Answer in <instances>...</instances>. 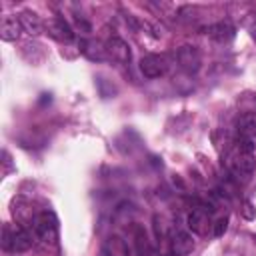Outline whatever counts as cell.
Returning <instances> with one entry per match:
<instances>
[{
	"label": "cell",
	"instance_id": "obj_9",
	"mask_svg": "<svg viewBox=\"0 0 256 256\" xmlns=\"http://www.w3.org/2000/svg\"><path fill=\"white\" fill-rule=\"evenodd\" d=\"M208 226H210V212L206 208H194L190 214H188V228L194 232V234H206L208 232Z\"/></svg>",
	"mask_w": 256,
	"mask_h": 256
},
{
	"label": "cell",
	"instance_id": "obj_19",
	"mask_svg": "<svg viewBox=\"0 0 256 256\" xmlns=\"http://www.w3.org/2000/svg\"><path fill=\"white\" fill-rule=\"evenodd\" d=\"M242 216H244L246 220H252V218L256 216V210L252 208V202H248V200L244 202V208H242Z\"/></svg>",
	"mask_w": 256,
	"mask_h": 256
},
{
	"label": "cell",
	"instance_id": "obj_16",
	"mask_svg": "<svg viewBox=\"0 0 256 256\" xmlns=\"http://www.w3.org/2000/svg\"><path fill=\"white\" fill-rule=\"evenodd\" d=\"M126 254V246L118 236L108 238V242L104 244V256H122Z\"/></svg>",
	"mask_w": 256,
	"mask_h": 256
},
{
	"label": "cell",
	"instance_id": "obj_2",
	"mask_svg": "<svg viewBox=\"0 0 256 256\" xmlns=\"http://www.w3.org/2000/svg\"><path fill=\"white\" fill-rule=\"evenodd\" d=\"M32 232L38 240L46 244H54L58 238V220L52 212H40L32 224Z\"/></svg>",
	"mask_w": 256,
	"mask_h": 256
},
{
	"label": "cell",
	"instance_id": "obj_14",
	"mask_svg": "<svg viewBox=\"0 0 256 256\" xmlns=\"http://www.w3.org/2000/svg\"><path fill=\"white\" fill-rule=\"evenodd\" d=\"M238 136L248 138V140H256V114H244L238 120Z\"/></svg>",
	"mask_w": 256,
	"mask_h": 256
},
{
	"label": "cell",
	"instance_id": "obj_1",
	"mask_svg": "<svg viewBox=\"0 0 256 256\" xmlns=\"http://www.w3.org/2000/svg\"><path fill=\"white\" fill-rule=\"evenodd\" d=\"M228 166L234 174L238 176H250L256 168V158H254V142L248 140V138H242L238 136L230 154H228Z\"/></svg>",
	"mask_w": 256,
	"mask_h": 256
},
{
	"label": "cell",
	"instance_id": "obj_6",
	"mask_svg": "<svg viewBox=\"0 0 256 256\" xmlns=\"http://www.w3.org/2000/svg\"><path fill=\"white\" fill-rule=\"evenodd\" d=\"M34 232L30 228H24V226H14V232H12V242H10V252H26L32 248L34 244Z\"/></svg>",
	"mask_w": 256,
	"mask_h": 256
},
{
	"label": "cell",
	"instance_id": "obj_8",
	"mask_svg": "<svg viewBox=\"0 0 256 256\" xmlns=\"http://www.w3.org/2000/svg\"><path fill=\"white\" fill-rule=\"evenodd\" d=\"M46 32L54 40H58V42H70L74 38V30L70 28V24L64 18H52V20H48Z\"/></svg>",
	"mask_w": 256,
	"mask_h": 256
},
{
	"label": "cell",
	"instance_id": "obj_3",
	"mask_svg": "<svg viewBox=\"0 0 256 256\" xmlns=\"http://www.w3.org/2000/svg\"><path fill=\"white\" fill-rule=\"evenodd\" d=\"M140 70L146 78H158L168 72V58L162 54H146L140 60Z\"/></svg>",
	"mask_w": 256,
	"mask_h": 256
},
{
	"label": "cell",
	"instance_id": "obj_15",
	"mask_svg": "<svg viewBox=\"0 0 256 256\" xmlns=\"http://www.w3.org/2000/svg\"><path fill=\"white\" fill-rule=\"evenodd\" d=\"M82 52L90 58V60H104L106 58V46L98 40H86L82 42Z\"/></svg>",
	"mask_w": 256,
	"mask_h": 256
},
{
	"label": "cell",
	"instance_id": "obj_11",
	"mask_svg": "<svg viewBox=\"0 0 256 256\" xmlns=\"http://www.w3.org/2000/svg\"><path fill=\"white\" fill-rule=\"evenodd\" d=\"M18 18H20V24H22V30H24V32H28L30 36H38V34H42V30H44V22H42V18H40L36 12L22 10Z\"/></svg>",
	"mask_w": 256,
	"mask_h": 256
},
{
	"label": "cell",
	"instance_id": "obj_7",
	"mask_svg": "<svg viewBox=\"0 0 256 256\" xmlns=\"http://www.w3.org/2000/svg\"><path fill=\"white\" fill-rule=\"evenodd\" d=\"M104 46H106V58H110L118 64L130 62V46L122 38H110Z\"/></svg>",
	"mask_w": 256,
	"mask_h": 256
},
{
	"label": "cell",
	"instance_id": "obj_5",
	"mask_svg": "<svg viewBox=\"0 0 256 256\" xmlns=\"http://www.w3.org/2000/svg\"><path fill=\"white\" fill-rule=\"evenodd\" d=\"M12 216H14V220H16L18 226H24V228H30L32 230V224H34V220H36L38 214L34 212V206L28 200L16 198V200H12Z\"/></svg>",
	"mask_w": 256,
	"mask_h": 256
},
{
	"label": "cell",
	"instance_id": "obj_21",
	"mask_svg": "<svg viewBox=\"0 0 256 256\" xmlns=\"http://www.w3.org/2000/svg\"><path fill=\"white\" fill-rule=\"evenodd\" d=\"M254 242H256V234H254Z\"/></svg>",
	"mask_w": 256,
	"mask_h": 256
},
{
	"label": "cell",
	"instance_id": "obj_4",
	"mask_svg": "<svg viewBox=\"0 0 256 256\" xmlns=\"http://www.w3.org/2000/svg\"><path fill=\"white\" fill-rule=\"evenodd\" d=\"M176 58H178V64H180V68L184 72L196 74L200 70V62L202 60H200V52H198L196 46H190V44L180 46L178 52H176Z\"/></svg>",
	"mask_w": 256,
	"mask_h": 256
},
{
	"label": "cell",
	"instance_id": "obj_20",
	"mask_svg": "<svg viewBox=\"0 0 256 256\" xmlns=\"http://www.w3.org/2000/svg\"><path fill=\"white\" fill-rule=\"evenodd\" d=\"M2 164H4L2 174H8V170H12V164H10V156H8V152H6V150L2 152Z\"/></svg>",
	"mask_w": 256,
	"mask_h": 256
},
{
	"label": "cell",
	"instance_id": "obj_22",
	"mask_svg": "<svg viewBox=\"0 0 256 256\" xmlns=\"http://www.w3.org/2000/svg\"><path fill=\"white\" fill-rule=\"evenodd\" d=\"M168 256H174V254H168Z\"/></svg>",
	"mask_w": 256,
	"mask_h": 256
},
{
	"label": "cell",
	"instance_id": "obj_10",
	"mask_svg": "<svg viewBox=\"0 0 256 256\" xmlns=\"http://www.w3.org/2000/svg\"><path fill=\"white\" fill-rule=\"evenodd\" d=\"M170 248H172V254L174 256H186L188 252H192L194 248V240L188 232L184 230H176L170 238Z\"/></svg>",
	"mask_w": 256,
	"mask_h": 256
},
{
	"label": "cell",
	"instance_id": "obj_18",
	"mask_svg": "<svg viewBox=\"0 0 256 256\" xmlns=\"http://www.w3.org/2000/svg\"><path fill=\"white\" fill-rule=\"evenodd\" d=\"M226 228H228V218L224 216V218H220V220L214 224V236H222V234L226 232Z\"/></svg>",
	"mask_w": 256,
	"mask_h": 256
},
{
	"label": "cell",
	"instance_id": "obj_17",
	"mask_svg": "<svg viewBox=\"0 0 256 256\" xmlns=\"http://www.w3.org/2000/svg\"><path fill=\"white\" fill-rule=\"evenodd\" d=\"M12 232H14V228H12L10 224H4V226H2V248H4L6 252H10V242H12Z\"/></svg>",
	"mask_w": 256,
	"mask_h": 256
},
{
	"label": "cell",
	"instance_id": "obj_12",
	"mask_svg": "<svg viewBox=\"0 0 256 256\" xmlns=\"http://www.w3.org/2000/svg\"><path fill=\"white\" fill-rule=\"evenodd\" d=\"M22 32V24L18 16H4L0 24V38L4 42H14Z\"/></svg>",
	"mask_w": 256,
	"mask_h": 256
},
{
	"label": "cell",
	"instance_id": "obj_13",
	"mask_svg": "<svg viewBox=\"0 0 256 256\" xmlns=\"http://www.w3.org/2000/svg\"><path fill=\"white\" fill-rule=\"evenodd\" d=\"M234 32H236V30H234V26H232L230 22H218V24H214V26L208 28L210 38L216 40V42H220V44L230 42V40L234 38Z\"/></svg>",
	"mask_w": 256,
	"mask_h": 256
}]
</instances>
